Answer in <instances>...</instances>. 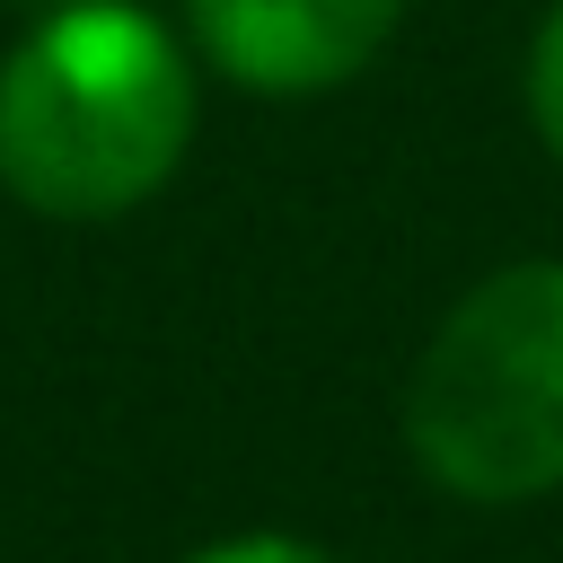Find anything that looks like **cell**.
I'll return each mask as SVG.
<instances>
[{"label":"cell","mask_w":563,"mask_h":563,"mask_svg":"<svg viewBox=\"0 0 563 563\" xmlns=\"http://www.w3.org/2000/svg\"><path fill=\"white\" fill-rule=\"evenodd\" d=\"M202 123L185 26L141 0L35 9L0 53V194L35 220H123L158 202Z\"/></svg>","instance_id":"cell-1"},{"label":"cell","mask_w":563,"mask_h":563,"mask_svg":"<svg viewBox=\"0 0 563 563\" xmlns=\"http://www.w3.org/2000/svg\"><path fill=\"white\" fill-rule=\"evenodd\" d=\"M405 449L475 510L563 493V255H519L449 299L405 378Z\"/></svg>","instance_id":"cell-2"},{"label":"cell","mask_w":563,"mask_h":563,"mask_svg":"<svg viewBox=\"0 0 563 563\" xmlns=\"http://www.w3.org/2000/svg\"><path fill=\"white\" fill-rule=\"evenodd\" d=\"M405 26V0H185L194 62L238 97H334Z\"/></svg>","instance_id":"cell-3"},{"label":"cell","mask_w":563,"mask_h":563,"mask_svg":"<svg viewBox=\"0 0 563 563\" xmlns=\"http://www.w3.org/2000/svg\"><path fill=\"white\" fill-rule=\"evenodd\" d=\"M519 97H528V123H537L545 158L563 167V0H545V18H537V35H528Z\"/></svg>","instance_id":"cell-4"},{"label":"cell","mask_w":563,"mask_h":563,"mask_svg":"<svg viewBox=\"0 0 563 563\" xmlns=\"http://www.w3.org/2000/svg\"><path fill=\"white\" fill-rule=\"evenodd\" d=\"M185 563H343V554L317 545V537H290V528H238V537L194 545Z\"/></svg>","instance_id":"cell-5"},{"label":"cell","mask_w":563,"mask_h":563,"mask_svg":"<svg viewBox=\"0 0 563 563\" xmlns=\"http://www.w3.org/2000/svg\"><path fill=\"white\" fill-rule=\"evenodd\" d=\"M35 9H70V0H26V18H35Z\"/></svg>","instance_id":"cell-6"}]
</instances>
